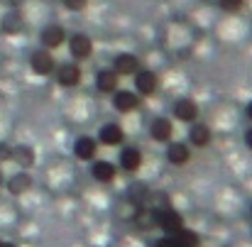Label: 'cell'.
<instances>
[{"mask_svg":"<svg viewBox=\"0 0 252 247\" xmlns=\"http://www.w3.org/2000/svg\"><path fill=\"white\" fill-rule=\"evenodd\" d=\"M150 213H152V225L159 228L164 235L171 233H179L184 225V216L171 206V203H162V206H150Z\"/></svg>","mask_w":252,"mask_h":247,"instance_id":"1","label":"cell"},{"mask_svg":"<svg viewBox=\"0 0 252 247\" xmlns=\"http://www.w3.org/2000/svg\"><path fill=\"white\" fill-rule=\"evenodd\" d=\"M152 247H201V240L193 230L189 228H181L179 233H171V235H162L155 240Z\"/></svg>","mask_w":252,"mask_h":247,"instance_id":"2","label":"cell"},{"mask_svg":"<svg viewBox=\"0 0 252 247\" xmlns=\"http://www.w3.org/2000/svg\"><path fill=\"white\" fill-rule=\"evenodd\" d=\"M54 76H57V83L64 86V88H74L79 86L81 79H84V71L79 66V62H64L54 69Z\"/></svg>","mask_w":252,"mask_h":247,"instance_id":"3","label":"cell"},{"mask_svg":"<svg viewBox=\"0 0 252 247\" xmlns=\"http://www.w3.org/2000/svg\"><path fill=\"white\" fill-rule=\"evenodd\" d=\"M66 44H69V52L76 62H86L93 54V39L84 32H74L71 37H66Z\"/></svg>","mask_w":252,"mask_h":247,"instance_id":"4","label":"cell"},{"mask_svg":"<svg viewBox=\"0 0 252 247\" xmlns=\"http://www.w3.org/2000/svg\"><path fill=\"white\" fill-rule=\"evenodd\" d=\"M30 66L37 76H52L54 69H57V62H54L49 49H34L30 54Z\"/></svg>","mask_w":252,"mask_h":247,"instance_id":"5","label":"cell"},{"mask_svg":"<svg viewBox=\"0 0 252 247\" xmlns=\"http://www.w3.org/2000/svg\"><path fill=\"white\" fill-rule=\"evenodd\" d=\"M157 88H159V79H157L155 71H150V69H140V71L135 74V93H137L140 98H150V95H155Z\"/></svg>","mask_w":252,"mask_h":247,"instance_id":"6","label":"cell"},{"mask_svg":"<svg viewBox=\"0 0 252 247\" xmlns=\"http://www.w3.org/2000/svg\"><path fill=\"white\" fill-rule=\"evenodd\" d=\"M113 105L118 113H135L140 105H142V98L135 93V91H125V88H118L113 93Z\"/></svg>","mask_w":252,"mask_h":247,"instance_id":"7","label":"cell"},{"mask_svg":"<svg viewBox=\"0 0 252 247\" xmlns=\"http://www.w3.org/2000/svg\"><path fill=\"white\" fill-rule=\"evenodd\" d=\"M171 113L181 123H196L198 120V103L193 98H176L171 105Z\"/></svg>","mask_w":252,"mask_h":247,"instance_id":"8","label":"cell"},{"mask_svg":"<svg viewBox=\"0 0 252 247\" xmlns=\"http://www.w3.org/2000/svg\"><path fill=\"white\" fill-rule=\"evenodd\" d=\"M66 30L62 27V25H47L44 30H42V34H39V39H42V49H57V47H62L64 42H66Z\"/></svg>","mask_w":252,"mask_h":247,"instance_id":"9","label":"cell"},{"mask_svg":"<svg viewBox=\"0 0 252 247\" xmlns=\"http://www.w3.org/2000/svg\"><path fill=\"white\" fill-rule=\"evenodd\" d=\"M140 69H142L140 66V59L135 54H130V52H123V54H118L113 59V71L118 76H135Z\"/></svg>","mask_w":252,"mask_h":247,"instance_id":"10","label":"cell"},{"mask_svg":"<svg viewBox=\"0 0 252 247\" xmlns=\"http://www.w3.org/2000/svg\"><path fill=\"white\" fill-rule=\"evenodd\" d=\"M123 140H125V130H123L118 123H105V125H100V130H98V142H100V145H105V147H118V145H123Z\"/></svg>","mask_w":252,"mask_h":247,"instance_id":"11","label":"cell"},{"mask_svg":"<svg viewBox=\"0 0 252 247\" xmlns=\"http://www.w3.org/2000/svg\"><path fill=\"white\" fill-rule=\"evenodd\" d=\"M91 176L98 181V184H113L115 176H118V166L108 159H93L91 164Z\"/></svg>","mask_w":252,"mask_h":247,"instance_id":"12","label":"cell"},{"mask_svg":"<svg viewBox=\"0 0 252 247\" xmlns=\"http://www.w3.org/2000/svg\"><path fill=\"white\" fill-rule=\"evenodd\" d=\"M150 135L155 142L167 145V142H171V135H174V123L169 118H155L150 123Z\"/></svg>","mask_w":252,"mask_h":247,"instance_id":"13","label":"cell"},{"mask_svg":"<svg viewBox=\"0 0 252 247\" xmlns=\"http://www.w3.org/2000/svg\"><path fill=\"white\" fill-rule=\"evenodd\" d=\"M25 30V17L20 10H7L0 17V32L2 34H20Z\"/></svg>","mask_w":252,"mask_h":247,"instance_id":"14","label":"cell"},{"mask_svg":"<svg viewBox=\"0 0 252 247\" xmlns=\"http://www.w3.org/2000/svg\"><path fill=\"white\" fill-rule=\"evenodd\" d=\"M5 188H7L12 196H22V193H27V191L32 188V176L22 169V171H17V174H12V176L5 179Z\"/></svg>","mask_w":252,"mask_h":247,"instance_id":"15","label":"cell"},{"mask_svg":"<svg viewBox=\"0 0 252 247\" xmlns=\"http://www.w3.org/2000/svg\"><path fill=\"white\" fill-rule=\"evenodd\" d=\"M74 154L81 159V162H93L95 159V154H98V140H93V137H79L76 142H74Z\"/></svg>","mask_w":252,"mask_h":247,"instance_id":"16","label":"cell"},{"mask_svg":"<svg viewBox=\"0 0 252 247\" xmlns=\"http://www.w3.org/2000/svg\"><path fill=\"white\" fill-rule=\"evenodd\" d=\"M191 159V150L186 142H167V162L174 166H184Z\"/></svg>","mask_w":252,"mask_h":247,"instance_id":"17","label":"cell"},{"mask_svg":"<svg viewBox=\"0 0 252 247\" xmlns=\"http://www.w3.org/2000/svg\"><path fill=\"white\" fill-rule=\"evenodd\" d=\"M142 166V152L137 147H123L120 150V169H125L127 174H135Z\"/></svg>","mask_w":252,"mask_h":247,"instance_id":"18","label":"cell"},{"mask_svg":"<svg viewBox=\"0 0 252 247\" xmlns=\"http://www.w3.org/2000/svg\"><path fill=\"white\" fill-rule=\"evenodd\" d=\"M211 140H213V132H211V127H208V125H203V123H191L189 142H191L193 147H208V145H211Z\"/></svg>","mask_w":252,"mask_h":247,"instance_id":"19","label":"cell"},{"mask_svg":"<svg viewBox=\"0 0 252 247\" xmlns=\"http://www.w3.org/2000/svg\"><path fill=\"white\" fill-rule=\"evenodd\" d=\"M118 83H120V76H118L113 69H100L98 76H95V88H98L100 93H105V95L115 93V91H118Z\"/></svg>","mask_w":252,"mask_h":247,"instance_id":"20","label":"cell"},{"mask_svg":"<svg viewBox=\"0 0 252 247\" xmlns=\"http://www.w3.org/2000/svg\"><path fill=\"white\" fill-rule=\"evenodd\" d=\"M10 159L20 169H30L34 164V150L30 145H15V147H10Z\"/></svg>","mask_w":252,"mask_h":247,"instance_id":"21","label":"cell"},{"mask_svg":"<svg viewBox=\"0 0 252 247\" xmlns=\"http://www.w3.org/2000/svg\"><path fill=\"white\" fill-rule=\"evenodd\" d=\"M218 5L225 10V12H240L245 0H218Z\"/></svg>","mask_w":252,"mask_h":247,"instance_id":"22","label":"cell"},{"mask_svg":"<svg viewBox=\"0 0 252 247\" xmlns=\"http://www.w3.org/2000/svg\"><path fill=\"white\" fill-rule=\"evenodd\" d=\"M62 2H64V7H66V10H71V12L86 10V5H88V0H62Z\"/></svg>","mask_w":252,"mask_h":247,"instance_id":"23","label":"cell"},{"mask_svg":"<svg viewBox=\"0 0 252 247\" xmlns=\"http://www.w3.org/2000/svg\"><path fill=\"white\" fill-rule=\"evenodd\" d=\"M0 2H2L7 10H20V5H22L25 0H0Z\"/></svg>","mask_w":252,"mask_h":247,"instance_id":"24","label":"cell"},{"mask_svg":"<svg viewBox=\"0 0 252 247\" xmlns=\"http://www.w3.org/2000/svg\"><path fill=\"white\" fill-rule=\"evenodd\" d=\"M245 145H248V150H252V127L245 130Z\"/></svg>","mask_w":252,"mask_h":247,"instance_id":"25","label":"cell"},{"mask_svg":"<svg viewBox=\"0 0 252 247\" xmlns=\"http://www.w3.org/2000/svg\"><path fill=\"white\" fill-rule=\"evenodd\" d=\"M245 115H248V118H250V120H252V100H250V103H248V108H245Z\"/></svg>","mask_w":252,"mask_h":247,"instance_id":"26","label":"cell"},{"mask_svg":"<svg viewBox=\"0 0 252 247\" xmlns=\"http://www.w3.org/2000/svg\"><path fill=\"white\" fill-rule=\"evenodd\" d=\"M0 247H17L15 243H7V240H0Z\"/></svg>","mask_w":252,"mask_h":247,"instance_id":"27","label":"cell"},{"mask_svg":"<svg viewBox=\"0 0 252 247\" xmlns=\"http://www.w3.org/2000/svg\"><path fill=\"white\" fill-rule=\"evenodd\" d=\"M0 186H5V176H2V169H0Z\"/></svg>","mask_w":252,"mask_h":247,"instance_id":"28","label":"cell"}]
</instances>
